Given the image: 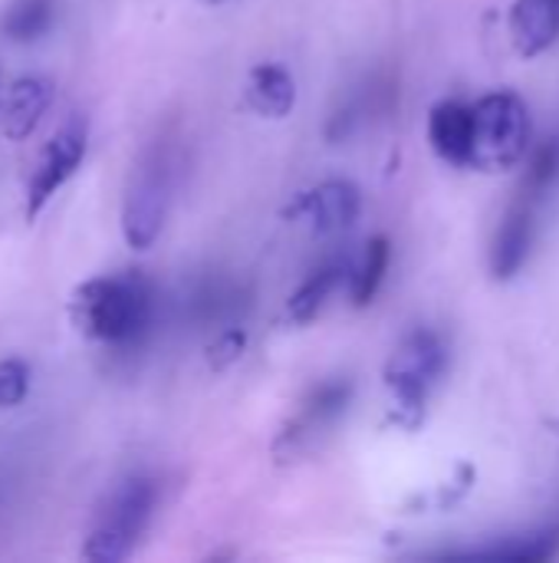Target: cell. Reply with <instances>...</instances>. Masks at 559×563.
<instances>
[{"instance_id":"5b68a950","label":"cell","mask_w":559,"mask_h":563,"mask_svg":"<svg viewBox=\"0 0 559 563\" xmlns=\"http://www.w3.org/2000/svg\"><path fill=\"white\" fill-rule=\"evenodd\" d=\"M171 158L155 148L142 158V165L132 172L125 201H122V234L125 244L135 251H148L168 218V205H171Z\"/></svg>"},{"instance_id":"ba28073f","label":"cell","mask_w":559,"mask_h":563,"mask_svg":"<svg viewBox=\"0 0 559 563\" xmlns=\"http://www.w3.org/2000/svg\"><path fill=\"white\" fill-rule=\"evenodd\" d=\"M359 214H362V191L346 178L320 181L316 188L300 191L287 208L290 221H306L310 231L323 238L349 231L359 221Z\"/></svg>"},{"instance_id":"44dd1931","label":"cell","mask_w":559,"mask_h":563,"mask_svg":"<svg viewBox=\"0 0 559 563\" xmlns=\"http://www.w3.org/2000/svg\"><path fill=\"white\" fill-rule=\"evenodd\" d=\"M201 3H208V7H214V3H221V0H201Z\"/></svg>"},{"instance_id":"ffe728a7","label":"cell","mask_w":559,"mask_h":563,"mask_svg":"<svg viewBox=\"0 0 559 563\" xmlns=\"http://www.w3.org/2000/svg\"><path fill=\"white\" fill-rule=\"evenodd\" d=\"M244 346H247V333L241 327H227L214 336V343L208 346V363L211 369H227L234 366L241 356H244Z\"/></svg>"},{"instance_id":"30bf717a","label":"cell","mask_w":559,"mask_h":563,"mask_svg":"<svg viewBox=\"0 0 559 563\" xmlns=\"http://www.w3.org/2000/svg\"><path fill=\"white\" fill-rule=\"evenodd\" d=\"M428 142L435 155L455 168H468L471 155V102L441 99L428 112Z\"/></svg>"},{"instance_id":"d6986e66","label":"cell","mask_w":559,"mask_h":563,"mask_svg":"<svg viewBox=\"0 0 559 563\" xmlns=\"http://www.w3.org/2000/svg\"><path fill=\"white\" fill-rule=\"evenodd\" d=\"M30 393V366L23 360L0 363V409H13Z\"/></svg>"},{"instance_id":"ac0fdd59","label":"cell","mask_w":559,"mask_h":563,"mask_svg":"<svg viewBox=\"0 0 559 563\" xmlns=\"http://www.w3.org/2000/svg\"><path fill=\"white\" fill-rule=\"evenodd\" d=\"M559 181V139H547L534 155H530V165H527V175H524V195L530 198H544L554 185Z\"/></svg>"},{"instance_id":"4fadbf2b","label":"cell","mask_w":559,"mask_h":563,"mask_svg":"<svg viewBox=\"0 0 559 563\" xmlns=\"http://www.w3.org/2000/svg\"><path fill=\"white\" fill-rule=\"evenodd\" d=\"M244 102H247V109H254L264 119H287L297 106V82L283 66L260 63L247 76Z\"/></svg>"},{"instance_id":"8fae6325","label":"cell","mask_w":559,"mask_h":563,"mask_svg":"<svg viewBox=\"0 0 559 563\" xmlns=\"http://www.w3.org/2000/svg\"><path fill=\"white\" fill-rule=\"evenodd\" d=\"M53 102V82L46 76L16 79L0 102V132L13 142L26 139Z\"/></svg>"},{"instance_id":"2e32d148","label":"cell","mask_w":559,"mask_h":563,"mask_svg":"<svg viewBox=\"0 0 559 563\" xmlns=\"http://www.w3.org/2000/svg\"><path fill=\"white\" fill-rule=\"evenodd\" d=\"M389 264H392V244L385 234H379L366 244L359 264L353 267V303L356 307H369L379 297L385 274H389Z\"/></svg>"},{"instance_id":"8992f818","label":"cell","mask_w":559,"mask_h":563,"mask_svg":"<svg viewBox=\"0 0 559 563\" xmlns=\"http://www.w3.org/2000/svg\"><path fill=\"white\" fill-rule=\"evenodd\" d=\"M86 148H89V125L82 115H72L66 119L56 135L43 145L40 158H36V168L30 175V185H26V221L40 218L43 208L49 205V198L79 172L82 158H86Z\"/></svg>"},{"instance_id":"6da1fadb","label":"cell","mask_w":559,"mask_h":563,"mask_svg":"<svg viewBox=\"0 0 559 563\" xmlns=\"http://www.w3.org/2000/svg\"><path fill=\"white\" fill-rule=\"evenodd\" d=\"M155 294L138 271L92 277L76 287L69 300V317L76 330L102 346L132 350L152 327Z\"/></svg>"},{"instance_id":"7a4b0ae2","label":"cell","mask_w":559,"mask_h":563,"mask_svg":"<svg viewBox=\"0 0 559 563\" xmlns=\"http://www.w3.org/2000/svg\"><path fill=\"white\" fill-rule=\"evenodd\" d=\"M534 119L527 102L497 89L471 102V155L468 168L474 172H511L530 148Z\"/></svg>"},{"instance_id":"52a82bcc","label":"cell","mask_w":559,"mask_h":563,"mask_svg":"<svg viewBox=\"0 0 559 563\" xmlns=\"http://www.w3.org/2000/svg\"><path fill=\"white\" fill-rule=\"evenodd\" d=\"M353 402V383L349 379H326L320 383L297 409V416L283 426L277 445H273V455L280 462H290V459H300L303 452H310L316 445V439L333 429L346 409Z\"/></svg>"},{"instance_id":"277c9868","label":"cell","mask_w":559,"mask_h":563,"mask_svg":"<svg viewBox=\"0 0 559 563\" xmlns=\"http://www.w3.org/2000/svg\"><path fill=\"white\" fill-rule=\"evenodd\" d=\"M155 501H158V488L152 478L145 475L122 478L105 498V505L99 508L96 528L82 544V558L92 563L125 561L148 528Z\"/></svg>"},{"instance_id":"e0dca14e","label":"cell","mask_w":559,"mask_h":563,"mask_svg":"<svg viewBox=\"0 0 559 563\" xmlns=\"http://www.w3.org/2000/svg\"><path fill=\"white\" fill-rule=\"evenodd\" d=\"M56 16V0H13L0 13V33L13 43L40 40Z\"/></svg>"},{"instance_id":"5bb4252c","label":"cell","mask_w":559,"mask_h":563,"mask_svg":"<svg viewBox=\"0 0 559 563\" xmlns=\"http://www.w3.org/2000/svg\"><path fill=\"white\" fill-rule=\"evenodd\" d=\"M559 551V525L557 528H540L527 534H511L501 538L497 544L478 548V551H458L451 558H484V561H511V563H537L557 558Z\"/></svg>"},{"instance_id":"7c38bea8","label":"cell","mask_w":559,"mask_h":563,"mask_svg":"<svg viewBox=\"0 0 559 563\" xmlns=\"http://www.w3.org/2000/svg\"><path fill=\"white\" fill-rule=\"evenodd\" d=\"M507 23L514 49L534 59L559 40V0H514Z\"/></svg>"},{"instance_id":"9a60e30c","label":"cell","mask_w":559,"mask_h":563,"mask_svg":"<svg viewBox=\"0 0 559 563\" xmlns=\"http://www.w3.org/2000/svg\"><path fill=\"white\" fill-rule=\"evenodd\" d=\"M346 274H349V264H343V261H329V264L316 267V271L297 287V294L290 297V303H287L290 320H293V323H310V320H316L320 310H323V307L329 303V297L336 294V287L346 280Z\"/></svg>"},{"instance_id":"3957f363","label":"cell","mask_w":559,"mask_h":563,"mask_svg":"<svg viewBox=\"0 0 559 563\" xmlns=\"http://www.w3.org/2000/svg\"><path fill=\"white\" fill-rule=\"evenodd\" d=\"M445 369H448V346H445L441 333H435V330L422 327L395 346V353L389 356V363L382 369V379L392 393L399 426H405V429L422 426L428 396L441 383Z\"/></svg>"},{"instance_id":"9c48e42d","label":"cell","mask_w":559,"mask_h":563,"mask_svg":"<svg viewBox=\"0 0 559 563\" xmlns=\"http://www.w3.org/2000/svg\"><path fill=\"white\" fill-rule=\"evenodd\" d=\"M537 198L524 195L507 208L501 228H497V238L491 244V274L497 280H511L521 274V267L527 264L530 257V247H534V238H537Z\"/></svg>"}]
</instances>
